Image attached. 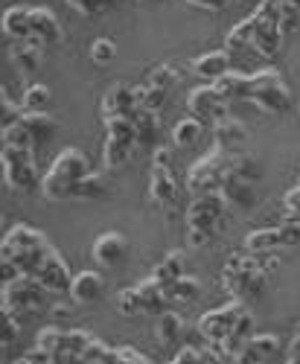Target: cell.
Returning <instances> with one entry per match:
<instances>
[{
    "instance_id": "6f0895ef",
    "label": "cell",
    "mask_w": 300,
    "mask_h": 364,
    "mask_svg": "<svg viewBox=\"0 0 300 364\" xmlns=\"http://www.w3.org/2000/svg\"><path fill=\"white\" fill-rule=\"evenodd\" d=\"M47 312H50V318H53L55 323H62V321H68V318L73 315V300H70V303H68V300H58V303H53Z\"/></svg>"
},
{
    "instance_id": "5bb4252c",
    "label": "cell",
    "mask_w": 300,
    "mask_h": 364,
    "mask_svg": "<svg viewBox=\"0 0 300 364\" xmlns=\"http://www.w3.org/2000/svg\"><path fill=\"white\" fill-rule=\"evenodd\" d=\"M137 111V102H134V87L117 82L108 87V94L102 97V119H117V117H132Z\"/></svg>"
},
{
    "instance_id": "d6a6232c",
    "label": "cell",
    "mask_w": 300,
    "mask_h": 364,
    "mask_svg": "<svg viewBox=\"0 0 300 364\" xmlns=\"http://www.w3.org/2000/svg\"><path fill=\"white\" fill-rule=\"evenodd\" d=\"M152 277H155L164 289H169L175 280H181V277H184V254H181V251H172L166 259H161V262L155 265Z\"/></svg>"
},
{
    "instance_id": "03108f58",
    "label": "cell",
    "mask_w": 300,
    "mask_h": 364,
    "mask_svg": "<svg viewBox=\"0 0 300 364\" xmlns=\"http://www.w3.org/2000/svg\"><path fill=\"white\" fill-rule=\"evenodd\" d=\"M297 184H300V181H297Z\"/></svg>"
},
{
    "instance_id": "603a6c76",
    "label": "cell",
    "mask_w": 300,
    "mask_h": 364,
    "mask_svg": "<svg viewBox=\"0 0 300 364\" xmlns=\"http://www.w3.org/2000/svg\"><path fill=\"white\" fill-rule=\"evenodd\" d=\"M29 12H33V38L36 41H41L47 47V44H55L58 38H62V23H58V18H55L53 9L33 6Z\"/></svg>"
},
{
    "instance_id": "be15d7a7",
    "label": "cell",
    "mask_w": 300,
    "mask_h": 364,
    "mask_svg": "<svg viewBox=\"0 0 300 364\" xmlns=\"http://www.w3.org/2000/svg\"><path fill=\"white\" fill-rule=\"evenodd\" d=\"M286 364H300V329L294 332V338H291V344H289V358H286Z\"/></svg>"
},
{
    "instance_id": "c3c4849f",
    "label": "cell",
    "mask_w": 300,
    "mask_h": 364,
    "mask_svg": "<svg viewBox=\"0 0 300 364\" xmlns=\"http://www.w3.org/2000/svg\"><path fill=\"white\" fill-rule=\"evenodd\" d=\"M280 29H283V36H294L300 29V9L291 0H280Z\"/></svg>"
},
{
    "instance_id": "f5cc1de1",
    "label": "cell",
    "mask_w": 300,
    "mask_h": 364,
    "mask_svg": "<svg viewBox=\"0 0 300 364\" xmlns=\"http://www.w3.org/2000/svg\"><path fill=\"white\" fill-rule=\"evenodd\" d=\"M21 318L18 312H4V347H12L21 338Z\"/></svg>"
},
{
    "instance_id": "e575fe53",
    "label": "cell",
    "mask_w": 300,
    "mask_h": 364,
    "mask_svg": "<svg viewBox=\"0 0 300 364\" xmlns=\"http://www.w3.org/2000/svg\"><path fill=\"white\" fill-rule=\"evenodd\" d=\"M166 100H169V90H161V87H152V85H134V102H137V108H143V111H161L164 105H166Z\"/></svg>"
},
{
    "instance_id": "3957f363",
    "label": "cell",
    "mask_w": 300,
    "mask_h": 364,
    "mask_svg": "<svg viewBox=\"0 0 300 364\" xmlns=\"http://www.w3.org/2000/svg\"><path fill=\"white\" fill-rule=\"evenodd\" d=\"M248 102H254L265 114H283L291 105L289 85L283 82L280 70L274 68H259L248 73Z\"/></svg>"
},
{
    "instance_id": "b9f144b4",
    "label": "cell",
    "mask_w": 300,
    "mask_h": 364,
    "mask_svg": "<svg viewBox=\"0 0 300 364\" xmlns=\"http://www.w3.org/2000/svg\"><path fill=\"white\" fill-rule=\"evenodd\" d=\"M91 341H94L91 332H85V329H65V338H62V347H58V350L85 355V350L91 347Z\"/></svg>"
},
{
    "instance_id": "7c38bea8",
    "label": "cell",
    "mask_w": 300,
    "mask_h": 364,
    "mask_svg": "<svg viewBox=\"0 0 300 364\" xmlns=\"http://www.w3.org/2000/svg\"><path fill=\"white\" fill-rule=\"evenodd\" d=\"M94 259L102 265V268H114V265H119L126 259V254H129V242H126V236L123 233H117V230H108V233H102V236H97L94 239Z\"/></svg>"
},
{
    "instance_id": "ee69618b",
    "label": "cell",
    "mask_w": 300,
    "mask_h": 364,
    "mask_svg": "<svg viewBox=\"0 0 300 364\" xmlns=\"http://www.w3.org/2000/svg\"><path fill=\"white\" fill-rule=\"evenodd\" d=\"M82 364H114V347L94 338L91 347H87L85 355H82Z\"/></svg>"
},
{
    "instance_id": "6125c7cd",
    "label": "cell",
    "mask_w": 300,
    "mask_h": 364,
    "mask_svg": "<svg viewBox=\"0 0 300 364\" xmlns=\"http://www.w3.org/2000/svg\"><path fill=\"white\" fill-rule=\"evenodd\" d=\"M53 364H82V355H76V353H65V350H55V353H53Z\"/></svg>"
},
{
    "instance_id": "cb8c5ba5",
    "label": "cell",
    "mask_w": 300,
    "mask_h": 364,
    "mask_svg": "<svg viewBox=\"0 0 300 364\" xmlns=\"http://www.w3.org/2000/svg\"><path fill=\"white\" fill-rule=\"evenodd\" d=\"M254 36H257V15L251 12L248 18H242L236 26H230V33L225 38V50L230 55H239V53H248L254 50Z\"/></svg>"
},
{
    "instance_id": "f6af8a7d",
    "label": "cell",
    "mask_w": 300,
    "mask_h": 364,
    "mask_svg": "<svg viewBox=\"0 0 300 364\" xmlns=\"http://www.w3.org/2000/svg\"><path fill=\"white\" fill-rule=\"evenodd\" d=\"M105 190H108L105 178H102L100 172H87L85 181L79 184V198H91V201H94V198H102Z\"/></svg>"
},
{
    "instance_id": "52a82bcc",
    "label": "cell",
    "mask_w": 300,
    "mask_h": 364,
    "mask_svg": "<svg viewBox=\"0 0 300 364\" xmlns=\"http://www.w3.org/2000/svg\"><path fill=\"white\" fill-rule=\"evenodd\" d=\"M227 155L225 149H213L207 151L204 158H198L190 172H187V190L193 196H204V193H216L222 178H225V166H227Z\"/></svg>"
},
{
    "instance_id": "9f6ffc18",
    "label": "cell",
    "mask_w": 300,
    "mask_h": 364,
    "mask_svg": "<svg viewBox=\"0 0 300 364\" xmlns=\"http://www.w3.org/2000/svg\"><path fill=\"white\" fill-rule=\"evenodd\" d=\"M280 236H283V248H300V222H283Z\"/></svg>"
},
{
    "instance_id": "4fadbf2b",
    "label": "cell",
    "mask_w": 300,
    "mask_h": 364,
    "mask_svg": "<svg viewBox=\"0 0 300 364\" xmlns=\"http://www.w3.org/2000/svg\"><path fill=\"white\" fill-rule=\"evenodd\" d=\"M280 350V338L272 336V332H262V336H254L242 350L233 355V364H268Z\"/></svg>"
},
{
    "instance_id": "f1b7e54d",
    "label": "cell",
    "mask_w": 300,
    "mask_h": 364,
    "mask_svg": "<svg viewBox=\"0 0 300 364\" xmlns=\"http://www.w3.org/2000/svg\"><path fill=\"white\" fill-rule=\"evenodd\" d=\"M134 149H137L134 140L105 134V146H102V164H105V169H119V166L129 161V155H132Z\"/></svg>"
},
{
    "instance_id": "484cf974",
    "label": "cell",
    "mask_w": 300,
    "mask_h": 364,
    "mask_svg": "<svg viewBox=\"0 0 300 364\" xmlns=\"http://www.w3.org/2000/svg\"><path fill=\"white\" fill-rule=\"evenodd\" d=\"M213 137H216V149H225V151L233 155V151L245 143L248 129L239 123V119L225 117V119H219V123H213Z\"/></svg>"
},
{
    "instance_id": "db71d44e",
    "label": "cell",
    "mask_w": 300,
    "mask_h": 364,
    "mask_svg": "<svg viewBox=\"0 0 300 364\" xmlns=\"http://www.w3.org/2000/svg\"><path fill=\"white\" fill-rule=\"evenodd\" d=\"M68 4L82 15H102L114 0H68Z\"/></svg>"
},
{
    "instance_id": "e7e4bbea",
    "label": "cell",
    "mask_w": 300,
    "mask_h": 364,
    "mask_svg": "<svg viewBox=\"0 0 300 364\" xmlns=\"http://www.w3.org/2000/svg\"><path fill=\"white\" fill-rule=\"evenodd\" d=\"M291 4H294V6H297V9H300V0H291Z\"/></svg>"
},
{
    "instance_id": "83f0119b",
    "label": "cell",
    "mask_w": 300,
    "mask_h": 364,
    "mask_svg": "<svg viewBox=\"0 0 300 364\" xmlns=\"http://www.w3.org/2000/svg\"><path fill=\"white\" fill-rule=\"evenodd\" d=\"M277 248H283L280 225H277V228H259V230H251V233L245 236V251H251V254H257V257L274 254Z\"/></svg>"
},
{
    "instance_id": "91938a15",
    "label": "cell",
    "mask_w": 300,
    "mask_h": 364,
    "mask_svg": "<svg viewBox=\"0 0 300 364\" xmlns=\"http://www.w3.org/2000/svg\"><path fill=\"white\" fill-rule=\"evenodd\" d=\"M187 242H190V248H204L213 242V236L204 233V230H187Z\"/></svg>"
},
{
    "instance_id": "d4e9b609",
    "label": "cell",
    "mask_w": 300,
    "mask_h": 364,
    "mask_svg": "<svg viewBox=\"0 0 300 364\" xmlns=\"http://www.w3.org/2000/svg\"><path fill=\"white\" fill-rule=\"evenodd\" d=\"M178 196V184H175V175L172 169L164 166H152V178H149V198L161 207H169Z\"/></svg>"
},
{
    "instance_id": "7bdbcfd3",
    "label": "cell",
    "mask_w": 300,
    "mask_h": 364,
    "mask_svg": "<svg viewBox=\"0 0 300 364\" xmlns=\"http://www.w3.org/2000/svg\"><path fill=\"white\" fill-rule=\"evenodd\" d=\"M178 79H181V73H178L172 65H158L152 73L146 76V85L161 87V90H172V87L178 85Z\"/></svg>"
},
{
    "instance_id": "30bf717a",
    "label": "cell",
    "mask_w": 300,
    "mask_h": 364,
    "mask_svg": "<svg viewBox=\"0 0 300 364\" xmlns=\"http://www.w3.org/2000/svg\"><path fill=\"white\" fill-rule=\"evenodd\" d=\"M225 105H227V102L219 97L216 85H210V82L193 87L190 97H187V111H190V117L201 119V123H219V119H225V117H227V114H225Z\"/></svg>"
},
{
    "instance_id": "11a10c76",
    "label": "cell",
    "mask_w": 300,
    "mask_h": 364,
    "mask_svg": "<svg viewBox=\"0 0 300 364\" xmlns=\"http://www.w3.org/2000/svg\"><path fill=\"white\" fill-rule=\"evenodd\" d=\"M12 364H53V353L41 350V347H29L23 355H18Z\"/></svg>"
},
{
    "instance_id": "ffe728a7",
    "label": "cell",
    "mask_w": 300,
    "mask_h": 364,
    "mask_svg": "<svg viewBox=\"0 0 300 364\" xmlns=\"http://www.w3.org/2000/svg\"><path fill=\"white\" fill-rule=\"evenodd\" d=\"M12 62L21 73H36L44 62V44L36 41V38H26V41H12Z\"/></svg>"
},
{
    "instance_id": "681fc988",
    "label": "cell",
    "mask_w": 300,
    "mask_h": 364,
    "mask_svg": "<svg viewBox=\"0 0 300 364\" xmlns=\"http://www.w3.org/2000/svg\"><path fill=\"white\" fill-rule=\"evenodd\" d=\"M62 338H65L62 326H44V329H38V336H36V347H41L47 353H55L58 347H62Z\"/></svg>"
},
{
    "instance_id": "7a4b0ae2",
    "label": "cell",
    "mask_w": 300,
    "mask_h": 364,
    "mask_svg": "<svg viewBox=\"0 0 300 364\" xmlns=\"http://www.w3.org/2000/svg\"><path fill=\"white\" fill-rule=\"evenodd\" d=\"M50 251L53 245L47 242V236L36 230L33 225H12L4 242H0V259L15 262L21 268V274L26 277H36V271L41 268Z\"/></svg>"
},
{
    "instance_id": "94428289",
    "label": "cell",
    "mask_w": 300,
    "mask_h": 364,
    "mask_svg": "<svg viewBox=\"0 0 300 364\" xmlns=\"http://www.w3.org/2000/svg\"><path fill=\"white\" fill-rule=\"evenodd\" d=\"M155 166H164V169H172V149L169 146H158L155 149Z\"/></svg>"
},
{
    "instance_id": "ab89813d",
    "label": "cell",
    "mask_w": 300,
    "mask_h": 364,
    "mask_svg": "<svg viewBox=\"0 0 300 364\" xmlns=\"http://www.w3.org/2000/svg\"><path fill=\"white\" fill-rule=\"evenodd\" d=\"M0 146H12V149H36L33 134L26 132L23 123H15L9 129H0Z\"/></svg>"
},
{
    "instance_id": "2e32d148",
    "label": "cell",
    "mask_w": 300,
    "mask_h": 364,
    "mask_svg": "<svg viewBox=\"0 0 300 364\" xmlns=\"http://www.w3.org/2000/svg\"><path fill=\"white\" fill-rule=\"evenodd\" d=\"M233 65H230V53L227 50H213V53H204L193 62V73L204 82H219L225 73H230Z\"/></svg>"
},
{
    "instance_id": "9a60e30c",
    "label": "cell",
    "mask_w": 300,
    "mask_h": 364,
    "mask_svg": "<svg viewBox=\"0 0 300 364\" xmlns=\"http://www.w3.org/2000/svg\"><path fill=\"white\" fill-rule=\"evenodd\" d=\"M219 193H222V198L227 201V207H233V210H251V207L257 204L254 181H245V178L225 175L222 184H219Z\"/></svg>"
},
{
    "instance_id": "836d02e7",
    "label": "cell",
    "mask_w": 300,
    "mask_h": 364,
    "mask_svg": "<svg viewBox=\"0 0 300 364\" xmlns=\"http://www.w3.org/2000/svg\"><path fill=\"white\" fill-rule=\"evenodd\" d=\"M201 137H204V123L195 117H184L181 123H175V129H172V143L178 149H193Z\"/></svg>"
},
{
    "instance_id": "f907efd6",
    "label": "cell",
    "mask_w": 300,
    "mask_h": 364,
    "mask_svg": "<svg viewBox=\"0 0 300 364\" xmlns=\"http://www.w3.org/2000/svg\"><path fill=\"white\" fill-rule=\"evenodd\" d=\"M283 222H300V184L283 196Z\"/></svg>"
},
{
    "instance_id": "8fae6325",
    "label": "cell",
    "mask_w": 300,
    "mask_h": 364,
    "mask_svg": "<svg viewBox=\"0 0 300 364\" xmlns=\"http://www.w3.org/2000/svg\"><path fill=\"white\" fill-rule=\"evenodd\" d=\"M36 280H38L50 294H70V283H73L65 257L58 254L55 248L47 254V259H44L41 268L36 271Z\"/></svg>"
},
{
    "instance_id": "9c48e42d",
    "label": "cell",
    "mask_w": 300,
    "mask_h": 364,
    "mask_svg": "<svg viewBox=\"0 0 300 364\" xmlns=\"http://www.w3.org/2000/svg\"><path fill=\"white\" fill-rule=\"evenodd\" d=\"M265 286H268V274H265V271H233V268H222V289L227 291L230 300H239V303L259 300L265 294Z\"/></svg>"
},
{
    "instance_id": "44dd1931",
    "label": "cell",
    "mask_w": 300,
    "mask_h": 364,
    "mask_svg": "<svg viewBox=\"0 0 300 364\" xmlns=\"http://www.w3.org/2000/svg\"><path fill=\"white\" fill-rule=\"evenodd\" d=\"M33 6H9L4 12V36L9 41H26L33 38Z\"/></svg>"
},
{
    "instance_id": "7dc6e473",
    "label": "cell",
    "mask_w": 300,
    "mask_h": 364,
    "mask_svg": "<svg viewBox=\"0 0 300 364\" xmlns=\"http://www.w3.org/2000/svg\"><path fill=\"white\" fill-rule=\"evenodd\" d=\"M21 117H23V105L12 102L9 94L4 90V97H0V129H9L15 123H21Z\"/></svg>"
},
{
    "instance_id": "e0dca14e",
    "label": "cell",
    "mask_w": 300,
    "mask_h": 364,
    "mask_svg": "<svg viewBox=\"0 0 300 364\" xmlns=\"http://www.w3.org/2000/svg\"><path fill=\"white\" fill-rule=\"evenodd\" d=\"M105 291V280L100 271H79L70 283V300L85 306V303H97Z\"/></svg>"
},
{
    "instance_id": "bcb514c9",
    "label": "cell",
    "mask_w": 300,
    "mask_h": 364,
    "mask_svg": "<svg viewBox=\"0 0 300 364\" xmlns=\"http://www.w3.org/2000/svg\"><path fill=\"white\" fill-rule=\"evenodd\" d=\"M91 62L94 65H100V68H105V65H111L114 62V55H117V44L111 41V38H97V41H91Z\"/></svg>"
},
{
    "instance_id": "7402d4cb",
    "label": "cell",
    "mask_w": 300,
    "mask_h": 364,
    "mask_svg": "<svg viewBox=\"0 0 300 364\" xmlns=\"http://www.w3.org/2000/svg\"><path fill=\"white\" fill-rule=\"evenodd\" d=\"M134 123V134H137V149H158V137H161V117L155 111H143L137 108L132 114Z\"/></svg>"
},
{
    "instance_id": "d6986e66",
    "label": "cell",
    "mask_w": 300,
    "mask_h": 364,
    "mask_svg": "<svg viewBox=\"0 0 300 364\" xmlns=\"http://www.w3.org/2000/svg\"><path fill=\"white\" fill-rule=\"evenodd\" d=\"M254 323H257V321H254V315L245 309L242 315H239L236 326L230 329V336H227V338H225V341L216 347V353H219L222 358H225V355H230V358H233L239 350H242V347H245V344H248V341L257 336V332H254Z\"/></svg>"
},
{
    "instance_id": "ba28073f",
    "label": "cell",
    "mask_w": 300,
    "mask_h": 364,
    "mask_svg": "<svg viewBox=\"0 0 300 364\" xmlns=\"http://www.w3.org/2000/svg\"><path fill=\"white\" fill-rule=\"evenodd\" d=\"M245 312V303H239V300H230V303H225V306H219V309H210V312H204L201 318H198V336L207 341V347H219L227 336H230V329L236 326V321H239V315Z\"/></svg>"
},
{
    "instance_id": "4316f807",
    "label": "cell",
    "mask_w": 300,
    "mask_h": 364,
    "mask_svg": "<svg viewBox=\"0 0 300 364\" xmlns=\"http://www.w3.org/2000/svg\"><path fill=\"white\" fill-rule=\"evenodd\" d=\"M21 123L26 126V132H29V134H33L36 146H38V143H50V140L55 137V129H58L55 117H53V114H47V111H23Z\"/></svg>"
},
{
    "instance_id": "8992f818",
    "label": "cell",
    "mask_w": 300,
    "mask_h": 364,
    "mask_svg": "<svg viewBox=\"0 0 300 364\" xmlns=\"http://www.w3.org/2000/svg\"><path fill=\"white\" fill-rule=\"evenodd\" d=\"M227 201L222 198V193H204L195 196L193 204L187 207V230H204L210 236H216L222 222L227 219Z\"/></svg>"
},
{
    "instance_id": "5b68a950",
    "label": "cell",
    "mask_w": 300,
    "mask_h": 364,
    "mask_svg": "<svg viewBox=\"0 0 300 364\" xmlns=\"http://www.w3.org/2000/svg\"><path fill=\"white\" fill-rule=\"evenodd\" d=\"M47 289L36 277H18L15 283L0 289V309L4 312H18V315H33L47 309Z\"/></svg>"
},
{
    "instance_id": "680465c9",
    "label": "cell",
    "mask_w": 300,
    "mask_h": 364,
    "mask_svg": "<svg viewBox=\"0 0 300 364\" xmlns=\"http://www.w3.org/2000/svg\"><path fill=\"white\" fill-rule=\"evenodd\" d=\"M187 4L195 9H204V12H222V9H227L230 0H187Z\"/></svg>"
},
{
    "instance_id": "816d5d0a",
    "label": "cell",
    "mask_w": 300,
    "mask_h": 364,
    "mask_svg": "<svg viewBox=\"0 0 300 364\" xmlns=\"http://www.w3.org/2000/svg\"><path fill=\"white\" fill-rule=\"evenodd\" d=\"M114 364H152L137 347L123 344V347H114Z\"/></svg>"
},
{
    "instance_id": "ac0fdd59",
    "label": "cell",
    "mask_w": 300,
    "mask_h": 364,
    "mask_svg": "<svg viewBox=\"0 0 300 364\" xmlns=\"http://www.w3.org/2000/svg\"><path fill=\"white\" fill-rule=\"evenodd\" d=\"M257 15V12H254ZM283 29L280 23H272V21H262L257 15V36H254V53H259L262 58H274L283 47Z\"/></svg>"
},
{
    "instance_id": "f35d334b",
    "label": "cell",
    "mask_w": 300,
    "mask_h": 364,
    "mask_svg": "<svg viewBox=\"0 0 300 364\" xmlns=\"http://www.w3.org/2000/svg\"><path fill=\"white\" fill-rule=\"evenodd\" d=\"M50 100H53V94H50V87L47 85H29L26 90H23V97H21V105H23V111H47V105H50Z\"/></svg>"
},
{
    "instance_id": "d590c367",
    "label": "cell",
    "mask_w": 300,
    "mask_h": 364,
    "mask_svg": "<svg viewBox=\"0 0 300 364\" xmlns=\"http://www.w3.org/2000/svg\"><path fill=\"white\" fill-rule=\"evenodd\" d=\"M166 297L169 303H195L201 297V283L190 274H184L181 280H175L169 289H166Z\"/></svg>"
},
{
    "instance_id": "8d00e7d4",
    "label": "cell",
    "mask_w": 300,
    "mask_h": 364,
    "mask_svg": "<svg viewBox=\"0 0 300 364\" xmlns=\"http://www.w3.org/2000/svg\"><path fill=\"white\" fill-rule=\"evenodd\" d=\"M225 175L245 178V181H257V178H259V164H257V158H251V155H239V151H233V155H227Z\"/></svg>"
},
{
    "instance_id": "1f68e13d",
    "label": "cell",
    "mask_w": 300,
    "mask_h": 364,
    "mask_svg": "<svg viewBox=\"0 0 300 364\" xmlns=\"http://www.w3.org/2000/svg\"><path fill=\"white\" fill-rule=\"evenodd\" d=\"M181 332H184V321L181 315L175 312H161L158 315V323H155V336L164 347H175L178 341H181Z\"/></svg>"
},
{
    "instance_id": "f546056e",
    "label": "cell",
    "mask_w": 300,
    "mask_h": 364,
    "mask_svg": "<svg viewBox=\"0 0 300 364\" xmlns=\"http://www.w3.org/2000/svg\"><path fill=\"white\" fill-rule=\"evenodd\" d=\"M219 97L225 102H239V100H248V73H239V70H230L225 73L219 82H213Z\"/></svg>"
},
{
    "instance_id": "60d3db41",
    "label": "cell",
    "mask_w": 300,
    "mask_h": 364,
    "mask_svg": "<svg viewBox=\"0 0 300 364\" xmlns=\"http://www.w3.org/2000/svg\"><path fill=\"white\" fill-rule=\"evenodd\" d=\"M117 309L123 312V315H129V318H134V315H146V306H143V297H140V291H137V286H129V289H123L117 294Z\"/></svg>"
},
{
    "instance_id": "6da1fadb",
    "label": "cell",
    "mask_w": 300,
    "mask_h": 364,
    "mask_svg": "<svg viewBox=\"0 0 300 364\" xmlns=\"http://www.w3.org/2000/svg\"><path fill=\"white\" fill-rule=\"evenodd\" d=\"M87 172L91 169H87V158L82 149H73V146L62 149L41 178V196L47 201L79 198V184L85 181Z\"/></svg>"
},
{
    "instance_id": "74e56055",
    "label": "cell",
    "mask_w": 300,
    "mask_h": 364,
    "mask_svg": "<svg viewBox=\"0 0 300 364\" xmlns=\"http://www.w3.org/2000/svg\"><path fill=\"white\" fill-rule=\"evenodd\" d=\"M175 364H222V355L213 350V347H193V344H184L178 350V355L172 358Z\"/></svg>"
},
{
    "instance_id": "4dcf8cb0",
    "label": "cell",
    "mask_w": 300,
    "mask_h": 364,
    "mask_svg": "<svg viewBox=\"0 0 300 364\" xmlns=\"http://www.w3.org/2000/svg\"><path fill=\"white\" fill-rule=\"evenodd\" d=\"M137 291H140V297H143V306H146V315H161V309L169 303V297H166V289L149 274L143 283H137Z\"/></svg>"
},
{
    "instance_id": "277c9868",
    "label": "cell",
    "mask_w": 300,
    "mask_h": 364,
    "mask_svg": "<svg viewBox=\"0 0 300 364\" xmlns=\"http://www.w3.org/2000/svg\"><path fill=\"white\" fill-rule=\"evenodd\" d=\"M0 161H4V181H6L9 190H18V193L41 190V178L44 175H38L33 149L0 146Z\"/></svg>"
}]
</instances>
